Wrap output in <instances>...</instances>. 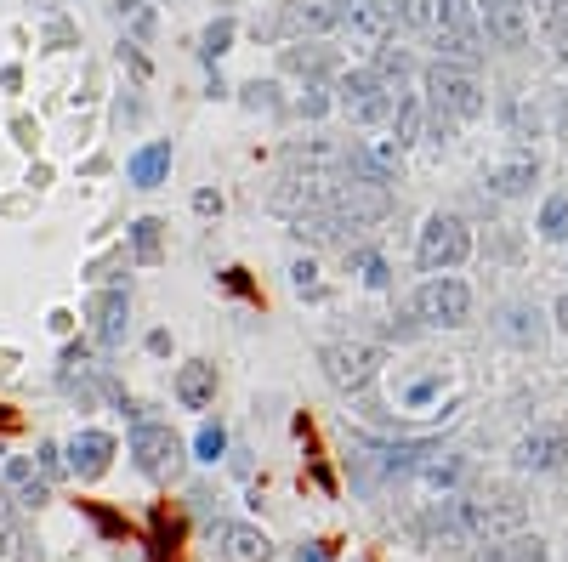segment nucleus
Returning <instances> with one entry per match:
<instances>
[{
  "label": "nucleus",
  "mask_w": 568,
  "mask_h": 562,
  "mask_svg": "<svg viewBox=\"0 0 568 562\" xmlns=\"http://www.w3.org/2000/svg\"><path fill=\"white\" fill-rule=\"evenodd\" d=\"M52 330L69 335V330H74V313H63V307H57V313H52Z\"/></svg>",
  "instance_id": "51"
},
{
  "label": "nucleus",
  "mask_w": 568,
  "mask_h": 562,
  "mask_svg": "<svg viewBox=\"0 0 568 562\" xmlns=\"http://www.w3.org/2000/svg\"><path fill=\"white\" fill-rule=\"evenodd\" d=\"M534 228H540L546 245H568V188H557V194L540 205V222H534Z\"/></svg>",
  "instance_id": "29"
},
{
  "label": "nucleus",
  "mask_w": 568,
  "mask_h": 562,
  "mask_svg": "<svg viewBox=\"0 0 568 562\" xmlns=\"http://www.w3.org/2000/svg\"><path fill=\"white\" fill-rule=\"evenodd\" d=\"M86 318H91V341L103 352L125 347V330H131V290L125 284H108L86 301Z\"/></svg>",
  "instance_id": "10"
},
{
  "label": "nucleus",
  "mask_w": 568,
  "mask_h": 562,
  "mask_svg": "<svg viewBox=\"0 0 568 562\" xmlns=\"http://www.w3.org/2000/svg\"><path fill=\"white\" fill-rule=\"evenodd\" d=\"M6 489H18L23 506H46V500H52V477L40 472V460L12 455L6 460Z\"/></svg>",
  "instance_id": "22"
},
{
  "label": "nucleus",
  "mask_w": 568,
  "mask_h": 562,
  "mask_svg": "<svg viewBox=\"0 0 568 562\" xmlns=\"http://www.w3.org/2000/svg\"><path fill=\"white\" fill-rule=\"evenodd\" d=\"M211 545H216V557L222 562H267L273 557V540H267L256 523H216Z\"/></svg>",
  "instance_id": "14"
},
{
  "label": "nucleus",
  "mask_w": 568,
  "mask_h": 562,
  "mask_svg": "<svg viewBox=\"0 0 568 562\" xmlns=\"http://www.w3.org/2000/svg\"><path fill=\"white\" fill-rule=\"evenodd\" d=\"M478 562H546V540L540 534H506L495 545H478Z\"/></svg>",
  "instance_id": "24"
},
{
  "label": "nucleus",
  "mask_w": 568,
  "mask_h": 562,
  "mask_svg": "<svg viewBox=\"0 0 568 562\" xmlns=\"http://www.w3.org/2000/svg\"><path fill=\"white\" fill-rule=\"evenodd\" d=\"M0 557H18L29 562V551H23V528H18V500L0 489Z\"/></svg>",
  "instance_id": "30"
},
{
  "label": "nucleus",
  "mask_w": 568,
  "mask_h": 562,
  "mask_svg": "<svg viewBox=\"0 0 568 562\" xmlns=\"http://www.w3.org/2000/svg\"><path fill=\"white\" fill-rule=\"evenodd\" d=\"M409 313L421 318V330H461L472 324V284L455 273H432L426 284H415Z\"/></svg>",
  "instance_id": "3"
},
{
  "label": "nucleus",
  "mask_w": 568,
  "mask_h": 562,
  "mask_svg": "<svg viewBox=\"0 0 568 562\" xmlns=\"http://www.w3.org/2000/svg\"><path fill=\"white\" fill-rule=\"evenodd\" d=\"M228 455V426L222 421H205L194 438V460H205V466H216V460Z\"/></svg>",
  "instance_id": "35"
},
{
  "label": "nucleus",
  "mask_w": 568,
  "mask_h": 562,
  "mask_svg": "<svg viewBox=\"0 0 568 562\" xmlns=\"http://www.w3.org/2000/svg\"><path fill=\"white\" fill-rule=\"evenodd\" d=\"M330 108H336V86H330V80H307V86L296 91V114H302V120H324Z\"/></svg>",
  "instance_id": "32"
},
{
  "label": "nucleus",
  "mask_w": 568,
  "mask_h": 562,
  "mask_svg": "<svg viewBox=\"0 0 568 562\" xmlns=\"http://www.w3.org/2000/svg\"><path fill=\"white\" fill-rule=\"evenodd\" d=\"M131 262L137 267L165 262V222L160 216H137V222H131Z\"/></svg>",
  "instance_id": "25"
},
{
  "label": "nucleus",
  "mask_w": 568,
  "mask_h": 562,
  "mask_svg": "<svg viewBox=\"0 0 568 562\" xmlns=\"http://www.w3.org/2000/svg\"><path fill=\"white\" fill-rule=\"evenodd\" d=\"M381 335H387V341H415V335H421V318L415 313H392L387 324H381Z\"/></svg>",
  "instance_id": "38"
},
{
  "label": "nucleus",
  "mask_w": 568,
  "mask_h": 562,
  "mask_svg": "<svg viewBox=\"0 0 568 562\" xmlns=\"http://www.w3.org/2000/svg\"><path fill=\"white\" fill-rule=\"evenodd\" d=\"M279 69L302 74V80H336L341 52L330 46V40H290V46H279Z\"/></svg>",
  "instance_id": "13"
},
{
  "label": "nucleus",
  "mask_w": 568,
  "mask_h": 562,
  "mask_svg": "<svg viewBox=\"0 0 568 562\" xmlns=\"http://www.w3.org/2000/svg\"><path fill=\"white\" fill-rule=\"evenodd\" d=\"M512 466L517 472H563L568 466V426L546 421V426H534V432H523L512 449Z\"/></svg>",
  "instance_id": "12"
},
{
  "label": "nucleus",
  "mask_w": 568,
  "mask_h": 562,
  "mask_svg": "<svg viewBox=\"0 0 568 562\" xmlns=\"http://www.w3.org/2000/svg\"><path fill=\"white\" fill-rule=\"evenodd\" d=\"M12 142H18V148H35V142H40V125L29 120V114H18V120H12Z\"/></svg>",
  "instance_id": "41"
},
{
  "label": "nucleus",
  "mask_w": 568,
  "mask_h": 562,
  "mask_svg": "<svg viewBox=\"0 0 568 562\" xmlns=\"http://www.w3.org/2000/svg\"><path fill=\"white\" fill-rule=\"evenodd\" d=\"M495 330L512 341V347H523V352H534L540 341H546V318H540V307L534 301H506L495 313Z\"/></svg>",
  "instance_id": "18"
},
{
  "label": "nucleus",
  "mask_w": 568,
  "mask_h": 562,
  "mask_svg": "<svg viewBox=\"0 0 568 562\" xmlns=\"http://www.w3.org/2000/svg\"><path fill=\"white\" fill-rule=\"evenodd\" d=\"M341 171L358 176V182H375V188H392L404 176V148L392 137H381V142L353 137V142H341Z\"/></svg>",
  "instance_id": "9"
},
{
  "label": "nucleus",
  "mask_w": 568,
  "mask_h": 562,
  "mask_svg": "<svg viewBox=\"0 0 568 562\" xmlns=\"http://www.w3.org/2000/svg\"><path fill=\"white\" fill-rule=\"evenodd\" d=\"M319 364L336 392H370L375 375H381V347L364 341V335H336V341L319 347Z\"/></svg>",
  "instance_id": "4"
},
{
  "label": "nucleus",
  "mask_w": 568,
  "mask_h": 562,
  "mask_svg": "<svg viewBox=\"0 0 568 562\" xmlns=\"http://www.w3.org/2000/svg\"><path fill=\"white\" fill-rule=\"evenodd\" d=\"M415 29H426L432 40L472 29V0H415Z\"/></svg>",
  "instance_id": "20"
},
{
  "label": "nucleus",
  "mask_w": 568,
  "mask_h": 562,
  "mask_svg": "<svg viewBox=\"0 0 568 562\" xmlns=\"http://www.w3.org/2000/svg\"><path fill=\"white\" fill-rule=\"evenodd\" d=\"M472 256V228H466V216L455 211H432L421 222V239H415V262L421 273H455V267Z\"/></svg>",
  "instance_id": "6"
},
{
  "label": "nucleus",
  "mask_w": 568,
  "mask_h": 562,
  "mask_svg": "<svg viewBox=\"0 0 568 562\" xmlns=\"http://www.w3.org/2000/svg\"><path fill=\"white\" fill-rule=\"evenodd\" d=\"M347 267L358 273V284H364V290H387V284H392L387 256H375V250H364V245H353V250H347Z\"/></svg>",
  "instance_id": "28"
},
{
  "label": "nucleus",
  "mask_w": 568,
  "mask_h": 562,
  "mask_svg": "<svg viewBox=\"0 0 568 562\" xmlns=\"http://www.w3.org/2000/svg\"><path fill=\"white\" fill-rule=\"evenodd\" d=\"M551 318H557V330L568 335V296H557V307H551Z\"/></svg>",
  "instance_id": "52"
},
{
  "label": "nucleus",
  "mask_w": 568,
  "mask_h": 562,
  "mask_svg": "<svg viewBox=\"0 0 568 562\" xmlns=\"http://www.w3.org/2000/svg\"><path fill=\"white\" fill-rule=\"evenodd\" d=\"M432 46H438V57L466 63V69H483V57H489V35H483L478 23H472V29H455V35H438Z\"/></svg>",
  "instance_id": "23"
},
{
  "label": "nucleus",
  "mask_w": 568,
  "mask_h": 562,
  "mask_svg": "<svg viewBox=\"0 0 568 562\" xmlns=\"http://www.w3.org/2000/svg\"><path fill=\"white\" fill-rule=\"evenodd\" d=\"M483 182H489V194H495V199H529L534 182H540V154L517 148V154H506L495 171L483 176Z\"/></svg>",
  "instance_id": "15"
},
{
  "label": "nucleus",
  "mask_w": 568,
  "mask_h": 562,
  "mask_svg": "<svg viewBox=\"0 0 568 562\" xmlns=\"http://www.w3.org/2000/svg\"><path fill=\"white\" fill-rule=\"evenodd\" d=\"M131 466L154 483H171L182 472V438L165 421H131Z\"/></svg>",
  "instance_id": "8"
},
{
  "label": "nucleus",
  "mask_w": 568,
  "mask_h": 562,
  "mask_svg": "<svg viewBox=\"0 0 568 562\" xmlns=\"http://www.w3.org/2000/svg\"><path fill=\"white\" fill-rule=\"evenodd\" d=\"M120 63H131V74H137V80H148V57H142L137 46H131V40L120 46Z\"/></svg>",
  "instance_id": "44"
},
{
  "label": "nucleus",
  "mask_w": 568,
  "mask_h": 562,
  "mask_svg": "<svg viewBox=\"0 0 568 562\" xmlns=\"http://www.w3.org/2000/svg\"><path fill=\"white\" fill-rule=\"evenodd\" d=\"M0 86H6V91L23 86V69H18V63H6V69H0Z\"/></svg>",
  "instance_id": "50"
},
{
  "label": "nucleus",
  "mask_w": 568,
  "mask_h": 562,
  "mask_svg": "<svg viewBox=\"0 0 568 562\" xmlns=\"http://www.w3.org/2000/svg\"><path fill=\"white\" fill-rule=\"evenodd\" d=\"M296 562H330V545H324V540H307V545H296Z\"/></svg>",
  "instance_id": "46"
},
{
  "label": "nucleus",
  "mask_w": 568,
  "mask_h": 562,
  "mask_svg": "<svg viewBox=\"0 0 568 562\" xmlns=\"http://www.w3.org/2000/svg\"><path fill=\"white\" fill-rule=\"evenodd\" d=\"M341 29V0H279V18L256 23V40H324Z\"/></svg>",
  "instance_id": "7"
},
{
  "label": "nucleus",
  "mask_w": 568,
  "mask_h": 562,
  "mask_svg": "<svg viewBox=\"0 0 568 562\" xmlns=\"http://www.w3.org/2000/svg\"><path fill=\"white\" fill-rule=\"evenodd\" d=\"M370 69L381 74L392 91H404L409 74H415V57H409V46H398V40H381V46H375V63H370Z\"/></svg>",
  "instance_id": "27"
},
{
  "label": "nucleus",
  "mask_w": 568,
  "mask_h": 562,
  "mask_svg": "<svg viewBox=\"0 0 568 562\" xmlns=\"http://www.w3.org/2000/svg\"><path fill=\"white\" fill-rule=\"evenodd\" d=\"M46 29H52V46H74V29H69V18H46Z\"/></svg>",
  "instance_id": "47"
},
{
  "label": "nucleus",
  "mask_w": 568,
  "mask_h": 562,
  "mask_svg": "<svg viewBox=\"0 0 568 562\" xmlns=\"http://www.w3.org/2000/svg\"><path fill=\"white\" fill-rule=\"evenodd\" d=\"M171 159H177V148H171V137H154V142H142L137 154L125 159V182L131 188H160L165 176H171Z\"/></svg>",
  "instance_id": "17"
},
{
  "label": "nucleus",
  "mask_w": 568,
  "mask_h": 562,
  "mask_svg": "<svg viewBox=\"0 0 568 562\" xmlns=\"http://www.w3.org/2000/svg\"><path fill=\"white\" fill-rule=\"evenodd\" d=\"M63 466H69V460H63V449H57V443H40V472H46V477H63Z\"/></svg>",
  "instance_id": "42"
},
{
  "label": "nucleus",
  "mask_w": 568,
  "mask_h": 562,
  "mask_svg": "<svg viewBox=\"0 0 568 562\" xmlns=\"http://www.w3.org/2000/svg\"><path fill=\"white\" fill-rule=\"evenodd\" d=\"M228 46H233V18L222 12V18H216L205 35H199V57H205V63H216V57L228 52Z\"/></svg>",
  "instance_id": "37"
},
{
  "label": "nucleus",
  "mask_w": 568,
  "mask_h": 562,
  "mask_svg": "<svg viewBox=\"0 0 568 562\" xmlns=\"http://www.w3.org/2000/svg\"><path fill=\"white\" fill-rule=\"evenodd\" d=\"M290 284H296V296H319V262H296Z\"/></svg>",
  "instance_id": "40"
},
{
  "label": "nucleus",
  "mask_w": 568,
  "mask_h": 562,
  "mask_svg": "<svg viewBox=\"0 0 568 562\" xmlns=\"http://www.w3.org/2000/svg\"><path fill=\"white\" fill-rule=\"evenodd\" d=\"M438 392H444V375H426V381H415V387L404 392V404H409V409H421V404H432Z\"/></svg>",
  "instance_id": "39"
},
{
  "label": "nucleus",
  "mask_w": 568,
  "mask_h": 562,
  "mask_svg": "<svg viewBox=\"0 0 568 562\" xmlns=\"http://www.w3.org/2000/svg\"><path fill=\"white\" fill-rule=\"evenodd\" d=\"M415 534L426 545H455V551H478L506 534H523V500L517 494H444L415 517Z\"/></svg>",
  "instance_id": "1"
},
{
  "label": "nucleus",
  "mask_w": 568,
  "mask_h": 562,
  "mask_svg": "<svg viewBox=\"0 0 568 562\" xmlns=\"http://www.w3.org/2000/svg\"><path fill=\"white\" fill-rule=\"evenodd\" d=\"M421 103L426 108H444L455 120H483V108H489V91H483L478 69H466V63H449V57H432L421 69Z\"/></svg>",
  "instance_id": "2"
},
{
  "label": "nucleus",
  "mask_w": 568,
  "mask_h": 562,
  "mask_svg": "<svg viewBox=\"0 0 568 562\" xmlns=\"http://www.w3.org/2000/svg\"><path fill=\"white\" fill-rule=\"evenodd\" d=\"M330 86H336V108L353 125H387L398 97H404V91H392L375 69H341Z\"/></svg>",
  "instance_id": "5"
},
{
  "label": "nucleus",
  "mask_w": 568,
  "mask_h": 562,
  "mask_svg": "<svg viewBox=\"0 0 568 562\" xmlns=\"http://www.w3.org/2000/svg\"><path fill=\"white\" fill-rule=\"evenodd\" d=\"M63 455H69V472L80 477V483H97V477L108 472V460H114V438L97 432V426H80Z\"/></svg>",
  "instance_id": "16"
},
{
  "label": "nucleus",
  "mask_w": 568,
  "mask_h": 562,
  "mask_svg": "<svg viewBox=\"0 0 568 562\" xmlns=\"http://www.w3.org/2000/svg\"><path fill=\"white\" fill-rule=\"evenodd\" d=\"M194 211L199 216H216V211H222V194H216V188H199V194H194Z\"/></svg>",
  "instance_id": "45"
},
{
  "label": "nucleus",
  "mask_w": 568,
  "mask_h": 562,
  "mask_svg": "<svg viewBox=\"0 0 568 562\" xmlns=\"http://www.w3.org/2000/svg\"><path fill=\"white\" fill-rule=\"evenodd\" d=\"M171 392H177L182 409H211V398H216V364H211V358L182 364L177 381H171Z\"/></svg>",
  "instance_id": "21"
},
{
  "label": "nucleus",
  "mask_w": 568,
  "mask_h": 562,
  "mask_svg": "<svg viewBox=\"0 0 568 562\" xmlns=\"http://www.w3.org/2000/svg\"><path fill=\"white\" fill-rule=\"evenodd\" d=\"M409 477H415L421 489H432V494H455V489H461V477H466V460H461V455H449V449H438V443H432V449L421 455V466H415Z\"/></svg>",
  "instance_id": "19"
},
{
  "label": "nucleus",
  "mask_w": 568,
  "mask_h": 562,
  "mask_svg": "<svg viewBox=\"0 0 568 562\" xmlns=\"http://www.w3.org/2000/svg\"><path fill=\"white\" fill-rule=\"evenodd\" d=\"M540 23H546V46H551V57H557V63H568V0H546Z\"/></svg>",
  "instance_id": "31"
},
{
  "label": "nucleus",
  "mask_w": 568,
  "mask_h": 562,
  "mask_svg": "<svg viewBox=\"0 0 568 562\" xmlns=\"http://www.w3.org/2000/svg\"><path fill=\"white\" fill-rule=\"evenodd\" d=\"M177 534L182 528L165 517V511H154V528H148V551H154V562H171L177 557Z\"/></svg>",
  "instance_id": "36"
},
{
  "label": "nucleus",
  "mask_w": 568,
  "mask_h": 562,
  "mask_svg": "<svg viewBox=\"0 0 568 562\" xmlns=\"http://www.w3.org/2000/svg\"><path fill=\"white\" fill-rule=\"evenodd\" d=\"M91 523H97V528H103V534H120V517H114V511H91Z\"/></svg>",
  "instance_id": "48"
},
{
  "label": "nucleus",
  "mask_w": 568,
  "mask_h": 562,
  "mask_svg": "<svg viewBox=\"0 0 568 562\" xmlns=\"http://www.w3.org/2000/svg\"><path fill=\"white\" fill-rule=\"evenodd\" d=\"M239 103L250 108V114H279V80H250V86H239Z\"/></svg>",
  "instance_id": "34"
},
{
  "label": "nucleus",
  "mask_w": 568,
  "mask_h": 562,
  "mask_svg": "<svg viewBox=\"0 0 568 562\" xmlns=\"http://www.w3.org/2000/svg\"><path fill=\"white\" fill-rule=\"evenodd\" d=\"M478 6V18H483V35L495 40L500 52H523L529 46V0H472Z\"/></svg>",
  "instance_id": "11"
},
{
  "label": "nucleus",
  "mask_w": 568,
  "mask_h": 562,
  "mask_svg": "<svg viewBox=\"0 0 568 562\" xmlns=\"http://www.w3.org/2000/svg\"><path fill=\"white\" fill-rule=\"evenodd\" d=\"M148 352H154V358H165V352H171V330H154V335H148Z\"/></svg>",
  "instance_id": "49"
},
{
  "label": "nucleus",
  "mask_w": 568,
  "mask_h": 562,
  "mask_svg": "<svg viewBox=\"0 0 568 562\" xmlns=\"http://www.w3.org/2000/svg\"><path fill=\"white\" fill-rule=\"evenodd\" d=\"M387 125H392V142H398V148H415V142L426 137V103L404 91V97H398V108H392V120H387Z\"/></svg>",
  "instance_id": "26"
},
{
  "label": "nucleus",
  "mask_w": 568,
  "mask_h": 562,
  "mask_svg": "<svg viewBox=\"0 0 568 562\" xmlns=\"http://www.w3.org/2000/svg\"><path fill=\"white\" fill-rule=\"evenodd\" d=\"M142 120V103L137 97H120V103H114V125H137Z\"/></svg>",
  "instance_id": "43"
},
{
  "label": "nucleus",
  "mask_w": 568,
  "mask_h": 562,
  "mask_svg": "<svg viewBox=\"0 0 568 562\" xmlns=\"http://www.w3.org/2000/svg\"><path fill=\"white\" fill-rule=\"evenodd\" d=\"M114 18L137 40H154V6H148V0H114Z\"/></svg>",
  "instance_id": "33"
}]
</instances>
